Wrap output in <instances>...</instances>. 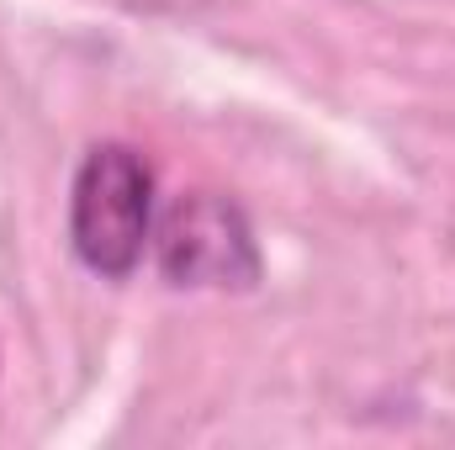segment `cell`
Here are the masks:
<instances>
[{
    "label": "cell",
    "instance_id": "obj_1",
    "mask_svg": "<svg viewBox=\"0 0 455 450\" xmlns=\"http://www.w3.org/2000/svg\"><path fill=\"white\" fill-rule=\"evenodd\" d=\"M159 223V181L138 143H91L69 181V254L101 276L132 281L154 249Z\"/></svg>",
    "mask_w": 455,
    "mask_h": 450
},
{
    "label": "cell",
    "instance_id": "obj_2",
    "mask_svg": "<svg viewBox=\"0 0 455 450\" xmlns=\"http://www.w3.org/2000/svg\"><path fill=\"white\" fill-rule=\"evenodd\" d=\"M148 260L175 292H254L265 281L254 218L228 191H180L159 207Z\"/></svg>",
    "mask_w": 455,
    "mask_h": 450
}]
</instances>
